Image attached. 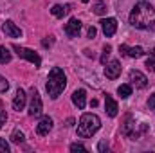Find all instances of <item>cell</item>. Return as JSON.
Returning a JSON list of instances; mask_svg holds the SVG:
<instances>
[{
	"label": "cell",
	"instance_id": "6da1fadb",
	"mask_svg": "<svg viewBox=\"0 0 155 153\" xmlns=\"http://www.w3.org/2000/svg\"><path fill=\"white\" fill-rule=\"evenodd\" d=\"M130 24L135 29H148L155 24V9L148 2H137L130 13Z\"/></svg>",
	"mask_w": 155,
	"mask_h": 153
},
{
	"label": "cell",
	"instance_id": "7a4b0ae2",
	"mask_svg": "<svg viewBox=\"0 0 155 153\" xmlns=\"http://www.w3.org/2000/svg\"><path fill=\"white\" fill-rule=\"evenodd\" d=\"M65 86H67V76H65V72L60 67H54L49 72V77H47V85H45L47 94L52 99H56V97H60V94L63 92Z\"/></svg>",
	"mask_w": 155,
	"mask_h": 153
},
{
	"label": "cell",
	"instance_id": "3957f363",
	"mask_svg": "<svg viewBox=\"0 0 155 153\" xmlns=\"http://www.w3.org/2000/svg\"><path fill=\"white\" fill-rule=\"evenodd\" d=\"M101 128V121L96 114H83L79 122H78V135L87 139V137H92L97 130Z\"/></svg>",
	"mask_w": 155,
	"mask_h": 153
},
{
	"label": "cell",
	"instance_id": "277c9868",
	"mask_svg": "<svg viewBox=\"0 0 155 153\" xmlns=\"http://www.w3.org/2000/svg\"><path fill=\"white\" fill-rule=\"evenodd\" d=\"M13 50H15V52H16L20 58H24V60L31 61L35 67H40L41 60H40V56L35 52V50H31V49H25V47H20V45H13Z\"/></svg>",
	"mask_w": 155,
	"mask_h": 153
},
{
	"label": "cell",
	"instance_id": "5b68a950",
	"mask_svg": "<svg viewBox=\"0 0 155 153\" xmlns=\"http://www.w3.org/2000/svg\"><path fill=\"white\" fill-rule=\"evenodd\" d=\"M43 110V105H41V97H40L38 90L33 86L31 88V103H29V115L33 117H38Z\"/></svg>",
	"mask_w": 155,
	"mask_h": 153
},
{
	"label": "cell",
	"instance_id": "8992f818",
	"mask_svg": "<svg viewBox=\"0 0 155 153\" xmlns=\"http://www.w3.org/2000/svg\"><path fill=\"white\" fill-rule=\"evenodd\" d=\"M135 121L132 119V115H126V119H124V124H123V133L124 135H128L130 139H137L139 137V132L135 130Z\"/></svg>",
	"mask_w": 155,
	"mask_h": 153
},
{
	"label": "cell",
	"instance_id": "52a82bcc",
	"mask_svg": "<svg viewBox=\"0 0 155 153\" xmlns=\"http://www.w3.org/2000/svg\"><path fill=\"white\" fill-rule=\"evenodd\" d=\"M2 31H4L9 38H20V36H22V29L16 27V24L11 22V20H5V22L2 24Z\"/></svg>",
	"mask_w": 155,
	"mask_h": 153
},
{
	"label": "cell",
	"instance_id": "ba28073f",
	"mask_svg": "<svg viewBox=\"0 0 155 153\" xmlns=\"http://www.w3.org/2000/svg\"><path fill=\"white\" fill-rule=\"evenodd\" d=\"M119 74H121V63H119L117 60H112L110 63H107V67H105V76L108 77V79H116Z\"/></svg>",
	"mask_w": 155,
	"mask_h": 153
},
{
	"label": "cell",
	"instance_id": "9c48e42d",
	"mask_svg": "<svg viewBox=\"0 0 155 153\" xmlns=\"http://www.w3.org/2000/svg\"><path fill=\"white\" fill-rule=\"evenodd\" d=\"M130 81H132V85H135L137 88H144V86L148 85L146 76H144L143 72H139V70H130Z\"/></svg>",
	"mask_w": 155,
	"mask_h": 153
},
{
	"label": "cell",
	"instance_id": "30bf717a",
	"mask_svg": "<svg viewBox=\"0 0 155 153\" xmlns=\"http://www.w3.org/2000/svg\"><path fill=\"white\" fill-rule=\"evenodd\" d=\"M79 31H81V22L78 18H71L69 24H65V33L71 38H76L78 34H79Z\"/></svg>",
	"mask_w": 155,
	"mask_h": 153
},
{
	"label": "cell",
	"instance_id": "8fae6325",
	"mask_svg": "<svg viewBox=\"0 0 155 153\" xmlns=\"http://www.w3.org/2000/svg\"><path fill=\"white\" fill-rule=\"evenodd\" d=\"M101 29H103V33L107 36H114L116 31H117L116 18H105V20H101Z\"/></svg>",
	"mask_w": 155,
	"mask_h": 153
},
{
	"label": "cell",
	"instance_id": "7c38bea8",
	"mask_svg": "<svg viewBox=\"0 0 155 153\" xmlns=\"http://www.w3.org/2000/svg\"><path fill=\"white\" fill-rule=\"evenodd\" d=\"M51 130H52V119H51L49 115L41 117V119H40V122H38V126H36L38 135H47Z\"/></svg>",
	"mask_w": 155,
	"mask_h": 153
},
{
	"label": "cell",
	"instance_id": "4fadbf2b",
	"mask_svg": "<svg viewBox=\"0 0 155 153\" xmlns=\"http://www.w3.org/2000/svg\"><path fill=\"white\" fill-rule=\"evenodd\" d=\"M25 101H27V96H25V92H24L22 88H18V90H16V96H15V99H13V108H15L16 112L24 110V106H25Z\"/></svg>",
	"mask_w": 155,
	"mask_h": 153
},
{
	"label": "cell",
	"instance_id": "5bb4252c",
	"mask_svg": "<svg viewBox=\"0 0 155 153\" xmlns=\"http://www.w3.org/2000/svg\"><path fill=\"white\" fill-rule=\"evenodd\" d=\"M72 103L76 105L79 110L85 108V105H87V92H85L83 88H79V90H76V92L72 94Z\"/></svg>",
	"mask_w": 155,
	"mask_h": 153
},
{
	"label": "cell",
	"instance_id": "9a60e30c",
	"mask_svg": "<svg viewBox=\"0 0 155 153\" xmlns=\"http://www.w3.org/2000/svg\"><path fill=\"white\" fill-rule=\"evenodd\" d=\"M105 108H107V114L110 115V117H116L117 115V103L114 101V97L112 96H105Z\"/></svg>",
	"mask_w": 155,
	"mask_h": 153
},
{
	"label": "cell",
	"instance_id": "2e32d148",
	"mask_svg": "<svg viewBox=\"0 0 155 153\" xmlns=\"http://www.w3.org/2000/svg\"><path fill=\"white\" fill-rule=\"evenodd\" d=\"M69 9H71V5H54V7L51 9V13H52L56 18H63V16L69 13Z\"/></svg>",
	"mask_w": 155,
	"mask_h": 153
},
{
	"label": "cell",
	"instance_id": "e0dca14e",
	"mask_svg": "<svg viewBox=\"0 0 155 153\" xmlns=\"http://www.w3.org/2000/svg\"><path fill=\"white\" fill-rule=\"evenodd\" d=\"M143 54H144L143 47H128V50H126V56H130V58H141Z\"/></svg>",
	"mask_w": 155,
	"mask_h": 153
},
{
	"label": "cell",
	"instance_id": "ac0fdd59",
	"mask_svg": "<svg viewBox=\"0 0 155 153\" xmlns=\"http://www.w3.org/2000/svg\"><path fill=\"white\" fill-rule=\"evenodd\" d=\"M117 94H119V97L126 99V97L132 96V86H130V85H121V86L117 88Z\"/></svg>",
	"mask_w": 155,
	"mask_h": 153
},
{
	"label": "cell",
	"instance_id": "d6986e66",
	"mask_svg": "<svg viewBox=\"0 0 155 153\" xmlns=\"http://www.w3.org/2000/svg\"><path fill=\"white\" fill-rule=\"evenodd\" d=\"M9 61H11V52H9L4 45H0V63L5 65V63H9Z\"/></svg>",
	"mask_w": 155,
	"mask_h": 153
},
{
	"label": "cell",
	"instance_id": "ffe728a7",
	"mask_svg": "<svg viewBox=\"0 0 155 153\" xmlns=\"http://www.w3.org/2000/svg\"><path fill=\"white\" fill-rule=\"evenodd\" d=\"M92 11H94L96 15H99V16H101V15H105V13H107V4L99 0V2H96V4L92 5Z\"/></svg>",
	"mask_w": 155,
	"mask_h": 153
},
{
	"label": "cell",
	"instance_id": "44dd1931",
	"mask_svg": "<svg viewBox=\"0 0 155 153\" xmlns=\"http://www.w3.org/2000/svg\"><path fill=\"white\" fill-rule=\"evenodd\" d=\"M24 139H25V137H24V133H22L20 130H15V132L11 133V141H13L15 144H22Z\"/></svg>",
	"mask_w": 155,
	"mask_h": 153
},
{
	"label": "cell",
	"instance_id": "7402d4cb",
	"mask_svg": "<svg viewBox=\"0 0 155 153\" xmlns=\"http://www.w3.org/2000/svg\"><path fill=\"white\" fill-rule=\"evenodd\" d=\"M110 50H112V47H110V45H105V47H103V56H101V63H103V65H107V60H108Z\"/></svg>",
	"mask_w": 155,
	"mask_h": 153
},
{
	"label": "cell",
	"instance_id": "603a6c76",
	"mask_svg": "<svg viewBox=\"0 0 155 153\" xmlns=\"http://www.w3.org/2000/svg\"><path fill=\"white\" fill-rule=\"evenodd\" d=\"M9 88V83L5 81V77L4 76H0V92H5Z\"/></svg>",
	"mask_w": 155,
	"mask_h": 153
},
{
	"label": "cell",
	"instance_id": "cb8c5ba5",
	"mask_svg": "<svg viewBox=\"0 0 155 153\" xmlns=\"http://www.w3.org/2000/svg\"><path fill=\"white\" fill-rule=\"evenodd\" d=\"M9 151V144L5 142V139H0V153H7Z\"/></svg>",
	"mask_w": 155,
	"mask_h": 153
},
{
	"label": "cell",
	"instance_id": "d4e9b609",
	"mask_svg": "<svg viewBox=\"0 0 155 153\" xmlns=\"http://www.w3.org/2000/svg\"><path fill=\"white\" fill-rule=\"evenodd\" d=\"M71 151H87V148L83 144H71Z\"/></svg>",
	"mask_w": 155,
	"mask_h": 153
},
{
	"label": "cell",
	"instance_id": "484cf974",
	"mask_svg": "<svg viewBox=\"0 0 155 153\" xmlns=\"http://www.w3.org/2000/svg\"><path fill=\"white\" fill-rule=\"evenodd\" d=\"M146 69H148L150 72H153L155 70V60L153 58H148V60H146Z\"/></svg>",
	"mask_w": 155,
	"mask_h": 153
},
{
	"label": "cell",
	"instance_id": "4316f807",
	"mask_svg": "<svg viewBox=\"0 0 155 153\" xmlns=\"http://www.w3.org/2000/svg\"><path fill=\"white\" fill-rule=\"evenodd\" d=\"M148 108L150 110H155V94H152L150 99H148Z\"/></svg>",
	"mask_w": 155,
	"mask_h": 153
},
{
	"label": "cell",
	"instance_id": "83f0119b",
	"mask_svg": "<svg viewBox=\"0 0 155 153\" xmlns=\"http://www.w3.org/2000/svg\"><path fill=\"white\" fill-rule=\"evenodd\" d=\"M5 121H7V114H5L4 110H0V128L5 124Z\"/></svg>",
	"mask_w": 155,
	"mask_h": 153
},
{
	"label": "cell",
	"instance_id": "f1b7e54d",
	"mask_svg": "<svg viewBox=\"0 0 155 153\" xmlns=\"http://www.w3.org/2000/svg\"><path fill=\"white\" fill-rule=\"evenodd\" d=\"M97 150H99L101 153L107 151V150H108V144H107V141H101V142H99V146H97Z\"/></svg>",
	"mask_w": 155,
	"mask_h": 153
},
{
	"label": "cell",
	"instance_id": "f546056e",
	"mask_svg": "<svg viewBox=\"0 0 155 153\" xmlns=\"http://www.w3.org/2000/svg\"><path fill=\"white\" fill-rule=\"evenodd\" d=\"M52 41H54L52 36H49V38H45L43 41H41V45H43V47H51V45H52Z\"/></svg>",
	"mask_w": 155,
	"mask_h": 153
},
{
	"label": "cell",
	"instance_id": "4dcf8cb0",
	"mask_svg": "<svg viewBox=\"0 0 155 153\" xmlns=\"http://www.w3.org/2000/svg\"><path fill=\"white\" fill-rule=\"evenodd\" d=\"M87 36H88V38H94V36H96V27H92V25H90V27H88V31H87Z\"/></svg>",
	"mask_w": 155,
	"mask_h": 153
},
{
	"label": "cell",
	"instance_id": "1f68e13d",
	"mask_svg": "<svg viewBox=\"0 0 155 153\" xmlns=\"http://www.w3.org/2000/svg\"><path fill=\"white\" fill-rule=\"evenodd\" d=\"M152 58L155 60V49H152Z\"/></svg>",
	"mask_w": 155,
	"mask_h": 153
},
{
	"label": "cell",
	"instance_id": "d6a6232c",
	"mask_svg": "<svg viewBox=\"0 0 155 153\" xmlns=\"http://www.w3.org/2000/svg\"><path fill=\"white\" fill-rule=\"evenodd\" d=\"M81 2H88V0H81Z\"/></svg>",
	"mask_w": 155,
	"mask_h": 153
}]
</instances>
